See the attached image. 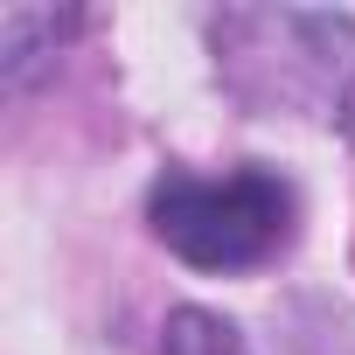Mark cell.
<instances>
[{"mask_svg":"<svg viewBox=\"0 0 355 355\" xmlns=\"http://www.w3.org/2000/svg\"><path fill=\"white\" fill-rule=\"evenodd\" d=\"M216 56L237 98L293 105L355 139V21L313 8H230L216 21Z\"/></svg>","mask_w":355,"mask_h":355,"instance_id":"1","label":"cell"},{"mask_svg":"<svg viewBox=\"0 0 355 355\" xmlns=\"http://www.w3.org/2000/svg\"><path fill=\"white\" fill-rule=\"evenodd\" d=\"M293 216H300V196L272 167H230V174L167 167L146 196L153 237L196 272H251L279 258L293 237Z\"/></svg>","mask_w":355,"mask_h":355,"instance_id":"2","label":"cell"},{"mask_svg":"<svg viewBox=\"0 0 355 355\" xmlns=\"http://www.w3.org/2000/svg\"><path fill=\"white\" fill-rule=\"evenodd\" d=\"M63 35H77L70 8H0V77H8V91H28L56 63Z\"/></svg>","mask_w":355,"mask_h":355,"instance_id":"3","label":"cell"},{"mask_svg":"<svg viewBox=\"0 0 355 355\" xmlns=\"http://www.w3.org/2000/svg\"><path fill=\"white\" fill-rule=\"evenodd\" d=\"M160 355H251V348H244V334H237L223 313H209V306H174L167 327H160Z\"/></svg>","mask_w":355,"mask_h":355,"instance_id":"4","label":"cell"}]
</instances>
